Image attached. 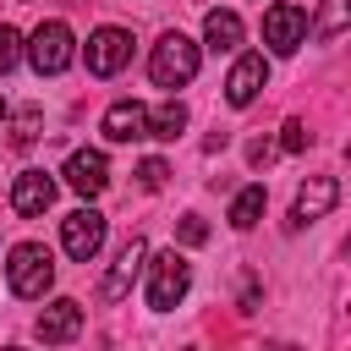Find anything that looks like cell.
Masks as SVG:
<instances>
[{
	"label": "cell",
	"mask_w": 351,
	"mask_h": 351,
	"mask_svg": "<svg viewBox=\"0 0 351 351\" xmlns=\"http://www.w3.org/2000/svg\"><path fill=\"white\" fill-rule=\"evenodd\" d=\"M143 263H148V241L143 236H132L126 247H121V258H115V269L104 274V285H99V296L104 302H121L132 285H137V274H143Z\"/></svg>",
	"instance_id": "9c48e42d"
},
{
	"label": "cell",
	"mask_w": 351,
	"mask_h": 351,
	"mask_svg": "<svg viewBox=\"0 0 351 351\" xmlns=\"http://www.w3.org/2000/svg\"><path fill=\"white\" fill-rule=\"evenodd\" d=\"M181 132H186V104H181V99H170V104L148 110V137H165V143H176Z\"/></svg>",
	"instance_id": "2e32d148"
},
{
	"label": "cell",
	"mask_w": 351,
	"mask_h": 351,
	"mask_svg": "<svg viewBox=\"0 0 351 351\" xmlns=\"http://www.w3.org/2000/svg\"><path fill=\"white\" fill-rule=\"evenodd\" d=\"M66 186L82 192V197H99V192L110 186V159H104L99 148H77V154L66 159Z\"/></svg>",
	"instance_id": "ba28073f"
},
{
	"label": "cell",
	"mask_w": 351,
	"mask_h": 351,
	"mask_svg": "<svg viewBox=\"0 0 351 351\" xmlns=\"http://www.w3.org/2000/svg\"><path fill=\"white\" fill-rule=\"evenodd\" d=\"M263 82H269V60H263V55H241V60L230 66V77H225V99H230L236 110H247V104L263 93Z\"/></svg>",
	"instance_id": "8fae6325"
},
{
	"label": "cell",
	"mask_w": 351,
	"mask_h": 351,
	"mask_svg": "<svg viewBox=\"0 0 351 351\" xmlns=\"http://www.w3.org/2000/svg\"><path fill=\"white\" fill-rule=\"evenodd\" d=\"M49 203H55V176H44V170H22V176L11 181V208H16L22 219L44 214Z\"/></svg>",
	"instance_id": "7c38bea8"
},
{
	"label": "cell",
	"mask_w": 351,
	"mask_h": 351,
	"mask_svg": "<svg viewBox=\"0 0 351 351\" xmlns=\"http://www.w3.org/2000/svg\"><path fill=\"white\" fill-rule=\"evenodd\" d=\"M0 121H5V99H0Z\"/></svg>",
	"instance_id": "cb8c5ba5"
},
{
	"label": "cell",
	"mask_w": 351,
	"mask_h": 351,
	"mask_svg": "<svg viewBox=\"0 0 351 351\" xmlns=\"http://www.w3.org/2000/svg\"><path fill=\"white\" fill-rule=\"evenodd\" d=\"M126 60H132V33L126 27H99L88 38V71L93 77H115Z\"/></svg>",
	"instance_id": "52a82bcc"
},
{
	"label": "cell",
	"mask_w": 351,
	"mask_h": 351,
	"mask_svg": "<svg viewBox=\"0 0 351 351\" xmlns=\"http://www.w3.org/2000/svg\"><path fill=\"white\" fill-rule=\"evenodd\" d=\"M280 148H285V154H302V148H307V126H302V121H285V137H280Z\"/></svg>",
	"instance_id": "603a6c76"
},
{
	"label": "cell",
	"mask_w": 351,
	"mask_h": 351,
	"mask_svg": "<svg viewBox=\"0 0 351 351\" xmlns=\"http://www.w3.org/2000/svg\"><path fill=\"white\" fill-rule=\"evenodd\" d=\"M16 60H22V33L11 22H0V71H11Z\"/></svg>",
	"instance_id": "ffe728a7"
},
{
	"label": "cell",
	"mask_w": 351,
	"mask_h": 351,
	"mask_svg": "<svg viewBox=\"0 0 351 351\" xmlns=\"http://www.w3.org/2000/svg\"><path fill=\"white\" fill-rule=\"evenodd\" d=\"M5 285H11L16 296L38 302V296L55 285V258H49V247H44V241H22V247H11V263H5Z\"/></svg>",
	"instance_id": "6da1fadb"
},
{
	"label": "cell",
	"mask_w": 351,
	"mask_h": 351,
	"mask_svg": "<svg viewBox=\"0 0 351 351\" xmlns=\"http://www.w3.org/2000/svg\"><path fill=\"white\" fill-rule=\"evenodd\" d=\"M33 137H38V104H27V110L11 121V143H16V148H27Z\"/></svg>",
	"instance_id": "d6986e66"
},
{
	"label": "cell",
	"mask_w": 351,
	"mask_h": 351,
	"mask_svg": "<svg viewBox=\"0 0 351 351\" xmlns=\"http://www.w3.org/2000/svg\"><path fill=\"white\" fill-rule=\"evenodd\" d=\"M77 335H82V302L55 296V302L38 313V340H44V346H66V340H77Z\"/></svg>",
	"instance_id": "30bf717a"
},
{
	"label": "cell",
	"mask_w": 351,
	"mask_h": 351,
	"mask_svg": "<svg viewBox=\"0 0 351 351\" xmlns=\"http://www.w3.org/2000/svg\"><path fill=\"white\" fill-rule=\"evenodd\" d=\"M5 351H16V346H5Z\"/></svg>",
	"instance_id": "d4e9b609"
},
{
	"label": "cell",
	"mask_w": 351,
	"mask_h": 351,
	"mask_svg": "<svg viewBox=\"0 0 351 351\" xmlns=\"http://www.w3.org/2000/svg\"><path fill=\"white\" fill-rule=\"evenodd\" d=\"M165 176H170V170H165V159H143V165H137V181H143L148 192H159V186H165Z\"/></svg>",
	"instance_id": "7402d4cb"
},
{
	"label": "cell",
	"mask_w": 351,
	"mask_h": 351,
	"mask_svg": "<svg viewBox=\"0 0 351 351\" xmlns=\"http://www.w3.org/2000/svg\"><path fill=\"white\" fill-rule=\"evenodd\" d=\"M203 44H208L214 55L236 49V44H241V16H236V11H208V16H203Z\"/></svg>",
	"instance_id": "9a60e30c"
},
{
	"label": "cell",
	"mask_w": 351,
	"mask_h": 351,
	"mask_svg": "<svg viewBox=\"0 0 351 351\" xmlns=\"http://www.w3.org/2000/svg\"><path fill=\"white\" fill-rule=\"evenodd\" d=\"M346 5L351 0H324V16H318V38H340V27H346Z\"/></svg>",
	"instance_id": "ac0fdd59"
},
{
	"label": "cell",
	"mask_w": 351,
	"mask_h": 351,
	"mask_svg": "<svg viewBox=\"0 0 351 351\" xmlns=\"http://www.w3.org/2000/svg\"><path fill=\"white\" fill-rule=\"evenodd\" d=\"M60 247H66V258L93 263L99 247H104V214H99V208H71V214L60 219Z\"/></svg>",
	"instance_id": "5b68a950"
},
{
	"label": "cell",
	"mask_w": 351,
	"mask_h": 351,
	"mask_svg": "<svg viewBox=\"0 0 351 351\" xmlns=\"http://www.w3.org/2000/svg\"><path fill=\"white\" fill-rule=\"evenodd\" d=\"M335 203H340V181H335V176H313V181L296 192V208H291V230H296V225H307V219H324Z\"/></svg>",
	"instance_id": "4fadbf2b"
},
{
	"label": "cell",
	"mask_w": 351,
	"mask_h": 351,
	"mask_svg": "<svg viewBox=\"0 0 351 351\" xmlns=\"http://www.w3.org/2000/svg\"><path fill=\"white\" fill-rule=\"evenodd\" d=\"M263 203H269V192H263V186H241V192H236V203H230V225H236V230H252V225L263 219Z\"/></svg>",
	"instance_id": "e0dca14e"
},
{
	"label": "cell",
	"mask_w": 351,
	"mask_h": 351,
	"mask_svg": "<svg viewBox=\"0 0 351 351\" xmlns=\"http://www.w3.org/2000/svg\"><path fill=\"white\" fill-rule=\"evenodd\" d=\"M197 44L186 38V33H165L159 44H154V55H148V77L159 82V88H186L192 77H197Z\"/></svg>",
	"instance_id": "7a4b0ae2"
},
{
	"label": "cell",
	"mask_w": 351,
	"mask_h": 351,
	"mask_svg": "<svg viewBox=\"0 0 351 351\" xmlns=\"http://www.w3.org/2000/svg\"><path fill=\"white\" fill-rule=\"evenodd\" d=\"M27 60H33L38 77H60V71L77 60V38H71V27H66V22H38L33 38H27Z\"/></svg>",
	"instance_id": "277c9868"
},
{
	"label": "cell",
	"mask_w": 351,
	"mask_h": 351,
	"mask_svg": "<svg viewBox=\"0 0 351 351\" xmlns=\"http://www.w3.org/2000/svg\"><path fill=\"white\" fill-rule=\"evenodd\" d=\"M148 269V307L154 313H170L181 296H186V285H192V263L170 247V252H154V263H143Z\"/></svg>",
	"instance_id": "3957f363"
},
{
	"label": "cell",
	"mask_w": 351,
	"mask_h": 351,
	"mask_svg": "<svg viewBox=\"0 0 351 351\" xmlns=\"http://www.w3.org/2000/svg\"><path fill=\"white\" fill-rule=\"evenodd\" d=\"M104 137H110V143H137V137H148V110H143L137 99H115V104L104 110Z\"/></svg>",
	"instance_id": "5bb4252c"
},
{
	"label": "cell",
	"mask_w": 351,
	"mask_h": 351,
	"mask_svg": "<svg viewBox=\"0 0 351 351\" xmlns=\"http://www.w3.org/2000/svg\"><path fill=\"white\" fill-rule=\"evenodd\" d=\"M176 236H181L186 247H203V241H208V225H203L197 214H181V225H176Z\"/></svg>",
	"instance_id": "44dd1931"
},
{
	"label": "cell",
	"mask_w": 351,
	"mask_h": 351,
	"mask_svg": "<svg viewBox=\"0 0 351 351\" xmlns=\"http://www.w3.org/2000/svg\"><path fill=\"white\" fill-rule=\"evenodd\" d=\"M307 38V11L302 5H269L263 11V44L274 55H296Z\"/></svg>",
	"instance_id": "8992f818"
}]
</instances>
